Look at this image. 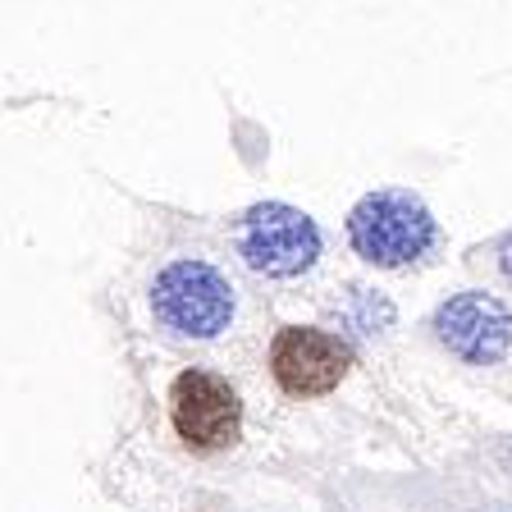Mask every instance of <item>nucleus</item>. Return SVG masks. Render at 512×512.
Listing matches in <instances>:
<instances>
[{"instance_id":"nucleus-1","label":"nucleus","mask_w":512,"mask_h":512,"mask_svg":"<svg viewBox=\"0 0 512 512\" xmlns=\"http://www.w3.org/2000/svg\"><path fill=\"white\" fill-rule=\"evenodd\" d=\"M435 215L430 206L403 188L366 192L348 211V243L352 252L380 270H403L435 247Z\"/></svg>"},{"instance_id":"nucleus-2","label":"nucleus","mask_w":512,"mask_h":512,"mask_svg":"<svg viewBox=\"0 0 512 512\" xmlns=\"http://www.w3.org/2000/svg\"><path fill=\"white\" fill-rule=\"evenodd\" d=\"M151 311L179 339H215L234 320V284L197 256H183L156 275Z\"/></svg>"},{"instance_id":"nucleus-3","label":"nucleus","mask_w":512,"mask_h":512,"mask_svg":"<svg viewBox=\"0 0 512 512\" xmlns=\"http://www.w3.org/2000/svg\"><path fill=\"white\" fill-rule=\"evenodd\" d=\"M238 256L266 279H298L316 266L320 229L288 202H256L238 224Z\"/></svg>"},{"instance_id":"nucleus-4","label":"nucleus","mask_w":512,"mask_h":512,"mask_svg":"<svg viewBox=\"0 0 512 512\" xmlns=\"http://www.w3.org/2000/svg\"><path fill=\"white\" fill-rule=\"evenodd\" d=\"M170 421L188 448L215 453V448L238 444V435H243V403H238V394L220 375L183 371L170 384Z\"/></svg>"},{"instance_id":"nucleus-5","label":"nucleus","mask_w":512,"mask_h":512,"mask_svg":"<svg viewBox=\"0 0 512 512\" xmlns=\"http://www.w3.org/2000/svg\"><path fill=\"white\" fill-rule=\"evenodd\" d=\"M430 325H435V339L467 366H494L512 348V311L480 288H467V293H453L448 302H439Z\"/></svg>"},{"instance_id":"nucleus-6","label":"nucleus","mask_w":512,"mask_h":512,"mask_svg":"<svg viewBox=\"0 0 512 512\" xmlns=\"http://www.w3.org/2000/svg\"><path fill=\"white\" fill-rule=\"evenodd\" d=\"M352 371V348L339 334L325 330H302L288 325L270 343V375L279 380V389L293 398H316L339 389V380Z\"/></svg>"},{"instance_id":"nucleus-7","label":"nucleus","mask_w":512,"mask_h":512,"mask_svg":"<svg viewBox=\"0 0 512 512\" xmlns=\"http://www.w3.org/2000/svg\"><path fill=\"white\" fill-rule=\"evenodd\" d=\"M499 270H503V279L512 284V234L503 238V247H499Z\"/></svg>"}]
</instances>
